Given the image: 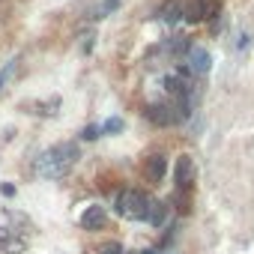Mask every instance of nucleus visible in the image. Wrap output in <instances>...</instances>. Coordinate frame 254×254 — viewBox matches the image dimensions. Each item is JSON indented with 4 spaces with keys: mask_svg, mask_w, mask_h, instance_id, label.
Returning a JSON list of instances; mask_svg holds the SVG:
<instances>
[{
    "mask_svg": "<svg viewBox=\"0 0 254 254\" xmlns=\"http://www.w3.org/2000/svg\"><path fill=\"white\" fill-rule=\"evenodd\" d=\"M78 162V150L75 144H57L51 150H45L39 159H36V174L42 180H60L72 171V165Z\"/></svg>",
    "mask_w": 254,
    "mask_h": 254,
    "instance_id": "obj_1",
    "label": "nucleus"
},
{
    "mask_svg": "<svg viewBox=\"0 0 254 254\" xmlns=\"http://www.w3.org/2000/svg\"><path fill=\"white\" fill-rule=\"evenodd\" d=\"M174 180H177L180 189H189V186L194 183V159H191V156H180V159H177Z\"/></svg>",
    "mask_w": 254,
    "mask_h": 254,
    "instance_id": "obj_3",
    "label": "nucleus"
},
{
    "mask_svg": "<svg viewBox=\"0 0 254 254\" xmlns=\"http://www.w3.org/2000/svg\"><path fill=\"white\" fill-rule=\"evenodd\" d=\"M120 129H123V120H120V117H111V120L102 126V132H120Z\"/></svg>",
    "mask_w": 254,
    "mask_h": 254,
    "instance_id": "obj_13",
    "label": "nucleus"
},
{
    "mask_svg": "<svg viewBox=\"0 0 254 254\" xmlns=\"http://www.w3.org/2000/svg\"><path fill=\"white\" fill-rule=\"evenodd\" d=\"M6 239H9V230H6V227H0V242H6Z\"/></svg>",
    "mask_w": 254,
    "mask_h": 254,
    "instance_id": "obj_16",
    "label": "nucleus"
},
{
    "mask_svg": "<svg viewBox=\"0 0 254 254\" xmlns=\"http://www.w3.org/2000/svg\"><path fill=\"white\" fill-rule=\"evenodd\" d=\"M165 171H168L165 156H153V159H147V177H150L153 183H159V180L165 177Z\"/></svg>",
    "mask_w": 254,
    "mask_h": 254,
    "instance_id": "obj_9",
    "label": "nucleus"
},
{
    "mask_svg": "<svg viewBox=\"0 0 254 254\" xmlns=\"http://www.w3.org/2000/svg\"><path fill=\"white\" fill-rule=\"evenodd\" d=\"M99 254H126V251H123V245H120V242H105Z\"/></svg>",
    "mask_w": 254,
    "mask_h": 254,
    "instance_id": "obj_14",
    "label": "nucleus"
},
{
    "mask_svg": "<svg viewBox=\"0 0 254 254\" xmlns=\"http://www.w3.org/2000/svg\"><path fill=\"white\" fill-rule=\"evenodd\" d=\"M99 135H102L99 126H87V129H84V138H87V141H93V138H99Z\"/></svg>",
    "mask_w": 254,
    "mask_h": 254,
    "instance_id": "obj_15",
    "label": "nucleus"
},
{
    "mask_svg": "<svg viewBox=\"0 0 254 254\" xmlns=\"http://www.w3.org/2000/svg\"><path fill=\"white\" fill-rule=\"evenodd\" d=\"M147 117L156 123V126H171V123H180L174 105H150L147 108Z\"/></svg>",
    "mask_w": 254,
    "mask_h": 254,
    "instance_id": "obj_5",
    "label": "nucleus"
},
{
    "mask_svg": "<svg viewBox=\"0 0 254 254\" xmlns=\"http://www.w3.org/2000/svg\"><path fill=\"white\" fill-rule=\"evenodd\" d=\"M18 69V60H9L3 69H0V93H3L6 90V84H9V78H12V72Z\"/></svg>",
    "mask_w": 254,
    "mask_h": 254,
    "instance_id": "obj_11",
    "label": "nucleus"
},
{
    "mask_svg": "<svg viewBox=\"0 0 254 254\" xmlns=\"http://www.w3.org/2000/svg\"><path fill=\"white\" fill-rule=\"evenodd\" d=\"M209 51H203V48H189V69L194 72V75H206L209 72Z\"/></svg>",
    "mask_w": 254,
    "mask_h": 254,
    "instance_id": "obj_7",
    "label": "nucleus"
},
{
    "mask_svg": "<svg viewBox=\"0 0 254 254\" xmlns=\"http://www.w3.org/2000/svg\"><path fill=\"white\" fill-rule=\"evenodd\" d=\"M117 6H120V0H105V3H102L96 12H93V18H105V15H111Z\"/></svg>",
    "mask_w": 254,
    "mask_h": 254,
    "instance_id": "obj_12",
    "label": "nucleus"
},
{
    "mask_svg": "<svg viewBox=\"0 0 254 254\" xmlns=\"http://www.w3.org/2000/svg\"><path fill=\"white\" fill-rule=\"evenodd\" d=\"M147 203H150V197L147 194H141V191H120L117 194V212L123 215V218H129V221H144L147 218Z\"/></svg>",
    "mask_w": 254,
    "mask_h": 254,
    "instance_id": "obj_2",
    "label": "nucleus"
},
{
    "mask_svg": "<svg viewBox=\"0 0 254 254\" xmlns=\"http://www.w3.org/2000/svg\"><path fill=\"white\" fill-rule=\"evenodd\" d=\"M180 15H183V3H180V0H171V3L162 6V18L165 21H177Z\"/></svg>",
    "mask_w": 254,
    "mask_h": 254,
    "instance_id": "obj_10",
    "label": "nucleus"
},
{
    "mask_svg": "<svg viewBox=\"0 0 254 254\" xmlns=\"http://www.w3.org/2000/svg\"><path fill=\"white\" fill-rule=\"evenodd\" d=\"M215 9H218V3H215V0H194V3L186 9V18L189 21H206V18H212L215 15Z\"/></svg>",
    "mask_w": 254,
    "mask_h": 254,
    "instance_id": "obj_4",
    "label": "nucleus"
},
{
    "mask_svg": "<svg viewBox=\"0 0 254 254\" xmlns=\"http://www.w3.org/2000/svg\"><path fill=\"white\" fill-rule=\"evenodd\" d=\"M126 254H129V251H126Z\"/></svg>",
    "mask_w": 254,
    "mask_h": 254,
    "instance_id": "obj_17",
    "label": "nucleus"
},
{
    "mask_svg": "<svg viewBox=\"0 0 254 254\" xmlns=\"http://www.w3.org/2000/svg\"><path fill=\"white\" fill-rule=\"evenodd\" d=\"M165 215H168V206H165L162 200H150V203H147V218H144V221L159 227V224H165Z\"/></svg>",
    "mask_w": 254,
    "mask_h": 254,
    "instance_id": "obj_8",
    "label": "nucleus"
},
{
    "mask_svg": "<svg viewBox=\"0 0 254 254\" xmlns=\"http://www.w3.org/2000/svg\"><path fill=\"white\" fill-rule=\"evenodd\" d=\"M105 221H108L105 206H87L84 215H81V227L84 230H99V227H105Z\"/></svg>",
    "mask_w": 254,
    "mask_h": 254,
    "instance_id": "obj_6",
    "label": "nucleus"
}]
</instances>
